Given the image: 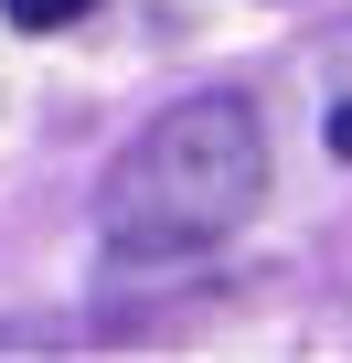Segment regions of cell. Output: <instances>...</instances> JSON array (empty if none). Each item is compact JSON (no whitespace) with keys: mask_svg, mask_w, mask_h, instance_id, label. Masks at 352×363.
<instances>
[{"mask_svg":"<svg viewBox=\"0 0 352 363\" xmlns=\"http://www.w3.org/2000/svg\"><path fill=\"white\" fill-rule=\"evenodd\" d=\"M267 203V128L246 96H182V107H160L118 171H107V193H96V225L128 267H160V257H203L225 246L246 214Z\"/></svg>","mask_w":352,"mask_h":363,"instance_id":"cell-1","label":"cell"},{"mask_svg":"<svg viewBox=\"0 0 352 363\" xmlns=\"http://www.w3.org/2000/svg\"><path fill=\"white\" fill-rule=\"evenodd\" d=\"M331 150H341V160H352V107H331Z\"/></svg>","mask_w":352,"mask_h":363,"instance_id":"cell-3","label":"cell"},{"mask_svg":"<svg viewBox=\"0 0 352 363\" xmlns=\"http://www.w3.org/2000/svg\"><path fill=\"white\" fill-rule=\"evenodd\" d=\"M0 11H11L22 33H64V22H86L96 0H0Z\"/></svg>","mask_w":352,"mask_h":363,"instance_id":"cell-2","label":"cell"}]
</instances>
